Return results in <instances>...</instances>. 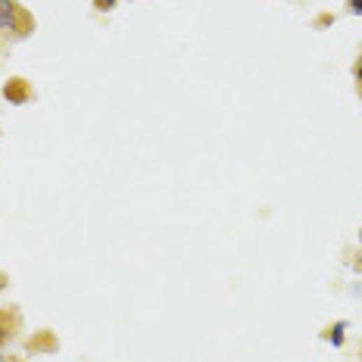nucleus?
<instances>
[{"label":"nucleus","mask_w":362,"mask_h":362,"mask_svg":"<svg viewBox=\"0 0 362 362\" xmlns=\"http://www.w3.org/2000/svg\"><path fill=\"white\" fill-rule=\"evenodd\" d=\"M325 338L331 340V347H344V338H347V321H334V325L328 328Z\"/></svg>","instance_id":"nucleus-2"},{"label":"nucleus","mask_w":362,"mask_h":362,"mask_svg":"<svg viewBox=\"0 0 362 362\" xmlns=\"http://www.w3.org/2000/svg\"><path fill=\"white\" fill-rule=\"evenodd\" d=\"M31 29H35V19L25 13V6L19 0H0V31L29 35Z\"/></svg>","instance_id":"nucleus-1"},{"label":"nucleus","mask_w":362,"mask_h":362,"mask_svg":"<svg viewBox=\"0 0 362 362\" xmlns=\"http://www.w3.org/2000/svg\"><path fill=\"white\" fill-rule=\"evenodd\" d=\"M356 269H362V256H359V259H356Z\"/></svg>","instance_id":"nucleus-6"},{"label":"nucleus","mask_w":362,"mask_h":362,"mask_svg":"<svg viewBox=\"0 0 362 362\" xmlns=\"http://www.w3.org/2000/svg\"><path fill=\"white\" fill-rule=\"evenodd\" d=\"M94 3H97V10H103V13H110L113 6L119 3V0H94Z\"/></svg>","instance_id":"nucleus-3"},{"label":"nucleus","mask_w":362,"mask_h":362,"mask_svg":"<svg viewBox=\"0 0 362 362\" xmlns=\"http://www.w3.org/2000/svg\"><path fill=\"white\" fill-rule=\"evenodd\" d=\"M356 82L362 85V57H359V66H356Z\"/></svg>","instance_id":"nucleus-5"},{"label":"nucleus","mask_w":362,"mask_h":362,"mask_svg":"<svg viewBox=\"0 0 362 362\" xmlns=\"http://www.w3.org/2000/svg\"><path fill=\"white\" fill-rule=\"evenodd\" d=\"M347 10H350L353 16H362V0H350V3H347Z\"/></svg>","instance_id":"nucleus-4"}]
</instances>
